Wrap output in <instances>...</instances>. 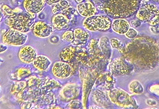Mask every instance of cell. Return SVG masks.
<instances>
[{
    "mask_svg": "<svg viewBox=\"0 0 159 109\" xmlns=\"http://www.w3.org/2000/svg\"><path fill=\"white\" fill-rule=\"evenodd\" d=\"M3 63H4V59H3L2 57H0V65L2 64Z\"/></svg>",
    "mask_w": 159,
    "mask_h": 109,
    "instance_id": "39",
    "label": "cell"
},
{
    "mask_svg": "<svg viewBox=\"0 0 159 109\" xmlns=\"http://www.w3.org/2000/svg\"><path fill=\"white\" fill-rule=\"evenodd\" d=\"M35 18L28 12H23L20 13H14L8 16L5 20V23L8 28L27 34L31 31Z\"/></svg>",
    "mask_w": 159,
    "mask_h": 109,
    "instance_id": "3",
    "label": "cell"
},
{
    "mask_svg": "<svg viewBox=\"0 0 159 109\" xmlns=\"http://www.w3.org/2000/svg\"><path fill=\"white\" fill-rule=\"evenodd\" d=\"M53 27L51 24H49L44 21H35L32 25L31 32L35 37L39 39H47L49 38L54 32Z\"/></svg>",
    "mask_w": 159,
    "mask_h": 109,
    "instance_id": "11",
    "label": "cell"
},
{
    "mask_svg": "<svg viewBox=\"0 0 159 109\" xmlns=\"http://www.w3.org/2000/svg\"><path fill=\"white\" fill-rule=\"evenodd\" d=\"M31 74V70L30 69L26 68H20L17 72H16V76L17 78H22L26 77Z\"/></svg>",
    "mask_w": 159,
    "mask_h": 109,
    "instance_id": "25",
    "label": "cell"
},
{
    "mask_svg": "<svg viewBox=\"0 0 159 109\" xmlns=\"http://www.w3.org/2000/svg\"><path fill=\"white\" fill-rule=\"evenodd\" d=\"M141 5L140 0H104L102 10L111 18H127L136 15Z\"/></svg>",
    "mask_w": 159,
    "mask_h": 109,
    "instance_id": "2",
    "label": "cell"
},
{
    "mask_svg": "<svg viewBox=\"0 0 159 109\" xmlns=\"http://www.w3.org/2000/svg\"><path fill=\"white\" fill-rule=\"evenodd\" d=\"M120 52L139 70L153 69L159 64V43L151 36H137Z\"/></svg>",
    "mask_w": 159,
    "mask_h": 109,
    "instance_id": "1",
    "label": "cell"
},
{
    "mask_svg": "<svg viewBox=\"0 0 159 109\" xmlns=\"http://www.w3.org/2000/svg\"><path fill=\"white\" fill-rule=\"evenodd\" d=\"M58 3H59V5H60L61 8H62V11H64L65 9L69 8V7L71 6V5H70L69 2H68V0H60Z\"/></svg>",
    "mask_w": 159,
    "mask_h": 109,
    "instance_id": "31",
    "label": "cell"
},
{
    "mask_svg": "<svg viewBox=\"0 0 159 109\" xmlns=\"http://www.w3.org/2000/svg\"><path fill=\"white\" fill-rule=\"evenodd\" d=\"M150 31L153 34H159V24L155 26H150Z\"/></svg>",
    "mask_w": 159,
    "mask_h": 109,
    "instance_id": "33",
    "label": "cell"
},
{
    "mask_svg": "<svg viewBox=\"0 0 159 109\" xmlns=\"http://www.w3.org/2000/svg\"><path fill=\"white\" fill-rule=\"evenodd\" d=\"M8 50V46L7 45H5V43H3L2 41L0 42V54H4Z\"/></svg>",
    "mask_w": 159,
    "mask_h": 109,
    "instance_id": "32",
    "label": "cell"
},
{
    "mask_svg": "<svg viewBox=\"0 0 159 109\" xmlns=\"http://www.w3.org/2000/svg\"><path fill=\"white\" fill-rule=\"evenodd\" d=\"M19 1H20V0H19Z\"/></svg>",
    "mask_w": 159,
    "mask_h": 109,
    "instance_id": "42",
    "label": "cell"
},
{
    "mask_svg": "<svg viewBox=\"0 0 159 109\" xmlns=\"http://www.w3.org/2000/svg\"><path fill=\"white\" fill-rule=\"evenodd\" d=\"M74 31V36H75V41L71 44L75 47H80L86 45L90 39V33L86 29L77 27L75 28Z\"/></svg>",
    "mask_w": 159,
    "mask_h": 109,
    "instance_id": "15",
    "label": "cell"
},
{
    "mask_svg": "<svg viewBox=\"0 0 159 109\" xmlns=\"http://www.w3.org/2000/svg\"><path fill=\"white\" fill-rule=\"evenodd\" d=\"M1 92H2V87L0 86V93H1Z\"/></svg>",
    "mask_w": 159,
    "mask_h": 109,
    "instance_id": "40",
    "label": "cell"
},
{
    "mask_svg": "<svg viewBox=\"0 0 159 109\" xmlns=\"http://www.w3.org/2000/svg\"><path fill=\"white\" fill-rule=\"evenodd\" d=\"M51 72L57 79L65 80L71 77L73 74V67L66 62L57 61L52 65Z\"/></svg>",
    "mask_w": 159,
    "mask_h": 109,
    "instance_id": "10",
    "label": "cell"
},
{
    "mask_svg": "<svg viewBox=\"0 0 159 109\" xmlns=\"http://www.w3.org/2000/svg\"><path fill=\"white\" fill-rule=\"evenodd\" d=\"M130 27L129 22L124 18H116L112 21V30L118 35H125Z\"/></svg>",
    "mask_w": 159,
    "mask_h": 109,
    "instance_id": "17",
    "label": "cell"
},
{
    "mask_svg": "<svg viewBox=\"0 0 159 109\" xmlns=\"http://www.w3.org/2000/svg\"><path fill=\"white\" fill-rule=\"evenodd\" d=\"M110 43H111V45L113 49H116V50H122V48H124L123 44H122V41H120L117 38H112L111 39H110Z\"/></svg>",
    "mask_w": 159,
    "mask_h": 109,
    "instance_id": "24",
    "label": "cell"
},
{
    "mask_svg": "<svg viewBox=\"0 0 159 109\" xmlns=\"http://www.w3.org/2000/svg\"><path fill=\"white\" fill-rule=\"evenodd\" d=\"M93 98L94 100L95 101L96 104L98 106L102 107V108H107L109 107L110 104V99L108 96H106V94L104 92L100 90H95L93 92Z\"/></svg>",
    "mask_w": 159,
    "mask_h": 109,
    "instance_id": "20",
    "label": "cell"
},
{
    "mask_svg": "<svg viewBox=\"0 0 159 109\" xmlns=\"http://www.w3.org/2000/svg\"><path fill=\"white\" fill-rule=\"evenodd\" d=\"M5 17L4 16V14H3L2 11V8H1V6H0V23H1V22L2 21L3 18Z\"/></svg>",
    "mask_w": 159,
    "mask_h": 109,
    "instance_id": "37",
    "label": "cell"
},
{
    "mask_svg": "<svg viewBox=\"0 0 159 109\" xmlns=\"http://www.w3.org/2000/svg\"><path fill=\"white\" fill-rule=\"evenodd\" d=\"M80 94V86L77 83H68L59 92V96L63 102L68 103L77 99Z\"/></svg>",
    "mask_w": 159,
    "mask_h": 109,
    "instance_id": "9",
    "label": "cell"
},
{
    "mask_svg": "<svg viewBox=\"0 0 159 109\" xmlns=\"http://www.w3.org/2000/svg\"><path fill=\"white\" fill-rule=\"evenodd\" d=\"M125 37L128 39L132 40L137 37L138 36V32L135 28H133V27H130L128 29V30L126 32V33L125 34Z\"/></svg>",
    "mask_w": 159,
    "mask_h": 109,
    "instance_id": "27",
    "label": "cell"
},
{
    "mask_svg": "<svg viewBox=\"0 0 159 109\" xmlns=\"http://www.w3.org/2000/svg\"><path fill=\"white\" fill-rule=\"evenodd\" d=\"M99 48L103 54V55L108 60L111 59L112 53H113V48H112L111 43H110L109 38L107 36H102L98 41Z\"/></svg>",
    "mask_w": 159,
    "mask_h": 109,
    "instance_id": "19",
    "label": "cell"
},
{
    "mask_svg": "<svg viewBox=\"0 0 159 109\" xmlns=\"http://www.w3.org/2000/svg\"><path fill=\"white\" fill-rule=\"evenodd\" d=\"M60 0H44L45 3H46L48 5H50V6H52V5L57 4V3L59 2Z\"/></svg>",
    "mask_w": 159,
    "mask_h": 109,
    "instance_id": "35",
    "label": "cell"
},
{
    "mask_svg": "<svg viewBox=\"0 0 159 109\" xmlns=\"http://www.w3.org/2000/svg\"><path fill=\"white\" fill-rule=\"evenodd\" d=\"M70 20L62 13L54 14L51 18V25L54 30L62 31L68 28L69 25Z\"/></svg>",
    "mask_w": 159,
    "mask_h": 109,
    "instance_id": "16",
    "label": "cell"
},
{
    "mask_svg": "<svg viewBox=\"0 0 159 109\" xmlns=\"http://www.w3.org/2000/svg\"><path fill=\"white\" fill-rule=\"evenodd\" d=\"M155 1L157 2H158V3H159V0H155Z\"/></svg>",
    "mask_w": 159,
    "mask_h": 109,
    "instance_id": "41",
    "label": "cell"
},
{
    "mask_svg": "<svg viewBox=\"0 0 159 109\" xmlns=\"http://www.w3.org/2000/svg\"><path fill=\"white\" fill-rule=\"evenodd\" d=\"M146 104L148 105H149V106H156L157 105V102L154 100V99H146Z\"/></svg>",
    "mask_w": 159,
    "mask_h": 109,
    "instance_id": "34",
    "label": "cell"
},
{
    "mask_svg": "<svg viewBox=\"0 0 159 109\" xmlns=\"http://www.w3.org/2000/svg\"><path fill=\"white\" fill-rule=\"evenodd\" d=\"M59 41H60V38L57 35H51L49 37V41H50V43L53 44V45H57L59 42Z\"/></svg>",
    "mask_w": 159,
    "mask_h": 109,
    "instance_id": "30",
    "label": "cell"
},
{
    "mask_svg": "<svg viewBox=\"0 0 159 109\" xmlns=\"http://www.w3.org/2000/svg\"><path fill=\"white\" fill-rule=\"evenodd\" d=\"M107 96L111 103L116 105V106L120 107V108H138V104H137L136 99L131 94H129L121 88H114L113 87V89L108 91Z\"/></svg>",
    "mask_w": 159,
    "mask_h": 109,
    "instance_id": "4",
    "label": "cell"
},
{
    "mask_svg": "<svg viewBox=\"0 0 159 109\" xmlns=\"http://www.w3.org/2000/svg\"><path fill=\"white\" fill-rule=\"evenodd\" d=\"M52 65V61L49 57L45 55H38L32 63V65L35 69L40 72H46Z\"/></svg>",
    "mask_w": 159,
    "mask_h": 109,
    "instance_id": "18",
    "label": "cell"
},
{
    "mask_svg": "<svg viewBox=\"0 0 159 109\" xmlns=\"http://www.w3.org/2000/svg\"><path fill=\"white\" fill-rule=\"evenodd\" d=\"M61 39L62 40L65 42L68 43H73V41H75V36H74V31L73 30H66L62 34L61 36Z\"/></svg>",
    "mask_w": 159,
    "mask_h": 109,
    "instance_id": "23",
    "label": "cell"
},
{
    "mask_svg": "<svg viewBox=\"0 0 159 109\" xmlns=\"http://www.w3.org/2000/svg\"><path fill=\"white\" fill-rule=\"evenodd\" d=\"M45 4L44 0H23V6L26 12L36 17L39 12L44 10Z\"/></svg>",
    "mask_w": 159,
    "mask_h": 109,
    "instance_id": "13",
    "label": "cell"
},
{
    "mask_svg": "<svg viewBox=\"0 0 159 109\" xmlns=\"http://www.w3.org/2000/svg\"><path fill=\"white\" fill-rule=\"evenodd\" d=\"M28 36L26 33H23L13 29L5 30L2 33V41L7 45L8 46L11 47H20L26 45Z\"/></svg>",
    "mask_w": 159,
    "mask_h": 109,
    "instance_id": "7",
    "label": "cell"
},
{
    "mask_svg": "<svg viewBox=\"0 0 159 109\" xmlns=\"http://www.w3.org/2000/svg\"><path fill=\"white\" fill-rule=\"evenodd\" d=\"M134 70V66L125 58H116L110 64V72L113 76L127 75Z\"/></svg>",
    "mask_w": 159,
    "mask_h": 109,
    "instance_id": "8",
    "label": "cell"
},
{
    "mask_svg": "<svg viewBox=\"0 0 159 109\" xmlns=\"http://www.w3.org/2000/svg\"><path fill=\"white\" fill-rule=\"evenodd\" d=\"M130 23V26H131V27H133V28H138V27H140V26H141L142 24V21H140V20H139L138 18H135V19H133L131 20V22H129Z\"/></svg>",
    "mask_w": 159,
    "mask_h": 109,
    "instance_id": "29",
    "label": "cell"
},
{
    "mask_svg": "<svg viewBox=\"0 0 159 109\" xmlns=\"http://www.w3.org/2000/svg\"><path fill=\"white\" fill-rule=\"evenodd\" d=\"M83 108V104L80 100H77V99H74V100H71V102L68 103L67 105L66 108Z\"/></svg>",
    "mask_w": 159,
    "mask_h": 109,
    "instance_id": "26",
    "label": "cell"
},
{
    "mask_svg": "<svg viewBox=\"0 0 159 109\" xmlns=\"http://www.w3.org/2000/svg\"><path fill=\"white\" fill-rule=\"evenodd\" d=\"M128 90L133 95H141L144 92V87L140 81L134 80L128 85Z\"/></svg>",
    "mask_w": 159,
    "mask_h": 109,
    "instance_id": "22",
    "label": "cell"
},
{
    "mask_svg": "<svg viewBox=\"0 0 159 109\" xmlns=\"http://www.w3.org/2000/svg\"><path fill=\"white\" fill-rule=\"evenodd\" d=\"M136 17L146 23L149 26H155L159 24V8L152 3H145L140 5L137 11Z\"/></svg>",
    "mask_w": 159,
    "mask_h": 109,
    "instance_id": "6",
    "label": "cell"
},
{
    "mask_svg": "<svg viewBox=\"0 0 159 109\" xmlns=\"http://www.w3.org/2000/svg\"><path fill=\"white\" fill-rule=\"evenodd\" d=\"M77 52V48L74 45L67 46L64 49H62V51L59 54V58L62 61L69 63L75 57V54Z\"/></svg>",
    "mask_w": 159,
    "mask_h": 109,
    "instance_id": "21",
    "label": "cell"
},
{
    "mask_svg": "<svg viewBox=\"0 0 159 109\" xmlns=\"http://www.w3.org/2000/svg\"><path fill=\"white\" fill-rule=\"evenodd\" d=\"M37 56L38 53L35 48L31 45H26L21 46L17 54L18 59H20V61L26 65L32 64Z\"/></svg>",
    "mask_w": 159,
    "mask_h": 109,
    "instance_id": "12",
    "label": "cell"
},
{
    "mask_svg": "<svg viewBox=\"0 0 159 109\" xmlns=\"http://www.w3.org/2000/svg\"><path fill=\"white\" fill-rule=\"evenodd\" d=\"M77 12L81 17H89L98 14L96 6L91 2H82L77 5Z\"/></svg>",
    "mask_w": 159,
    "mask_h": 109,
    "instance_id": "14",
    "label": "cell"
},
{
    "mask_svg": "<svg viewBox=\"0 0 159 109\" xmlns=\"http://www.w3.org/2000/svg\"><path fill=\"white\" fill-rule=\"evenodd\" d=\"M37 17L40 20V21H44L45 18H46V14H45L44 12L42 11V12H39V13L37 14Z\"/></svg>",
    "mask_w": 159,
    "mask_h": 109,
    "instance_id": "36",
    "label": "cell"
},
{
    "mask_svg": "<svg viewBox=\"0 0 159 109\" xmlns=\"http://www.w3.org/2000/svg\"><path fill=\"white\" fill-rule=\"evenodd\" d=\"M1 6L2 11L3 14H4L5 17H8V16L11 15V14H14V8H11L10 6L6 4H2Z\"/></svg>",
    "mask_w": 159,
    "mask_h": 109,
    "instance_id": "28",
    "label": "cell"
},
{
    "mask_svg": "<svg viewBox=\"0 0 159 109\" xmlns=\"http://www.w3.org/2000/svg\"><path fill=\"white\" fill-rule=\"evenodd\" d=\"M111 18L106 14H95L86 17L83 21V26L89 32H108L111 29Z\"/></svg>",
    "mask_w": 159,
    "mask_h": 109,
    "instance_id": "5",
    "label": "cell"
},
{
    "mask_svg": "<svg viewBox=\"0 0 159 109\" xmlns=\"http://www.w3.org/2000/svg\"><path fill=\"white\" fill-rule=\"evenodd\" d=\"M140 1L141 2V5H142V4H145V3H147L149 0H140Z\"/></svg>",
    "mask_w": 159,
    "mask_h": 109,
    "instance_id": "38",
    "label": "cell"
}]
</instances>
